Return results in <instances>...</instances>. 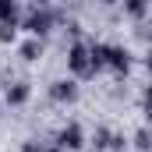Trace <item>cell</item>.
<instances>
[{
    "instance_id": "1",
    "label": "cell",
    "mask_w": 152,
    "mask_h": 152,
    "mask_svg": "<svg viewBox=\"0 0 152 152\" xmlns=\"http://www.w3.org/2000/svg\"><path fill=\"white\" fill-rule=\"evenodd\" d=\"M67 71H71V78H92L96 75V67H92V46L88 42H71L67 46Z\"/></svg>"
},
{
    "instance_id": "2",
    "label": "cell",
    "mask_w": 152,
    "mask_h": 152,
    "mask_svg": "<svg viewBox=\"0 0 152 152\" xmlns=\"http://www.w3.org/2000/svg\"><path fill=\"white\" fill-rule=\"evenodd\" d=\"M21 28L28 32L32 39H42L50 28H53V11L42 4V7H32L28 14H25V21H21Z\"/></svg>"
},
{
    "instance_id": "3",
    "label": "cell",
    "mask_w": 152,
    "mask_h": 152,
    "mask_svg": "<svg viewBox=\"0 0 152 152\" xmlns=\"http://www.w3.org/2000/svg\"><path fill=\"white\" fill-rule=\"evenodd\" d=\"M78 81L75 78H60V81H53L50 85V99L53 103H60V106H71V103H78Z\"/></svg>"
},
{
    "instance_id": "4",
    "label": "cell",
    "mask_w": 152,
    "mask_h": 152,
    "mask_svg": "<svg viewBox=\"0 0 152 152\" xmlns=\"http://www.w3.org/2000/svg\"><path fill=\"white\" fill-rule=\"evenodd\" d=\"M85 145V131H81V124H67L60 134H57V145L53 149L57 152H78Z\"/></svg>"
},
{
    "instance_id": "5",
    "label": "cell",
    "mask_w": 152,
    "mask_h": 152,
    "mask_svg": "<svg viewBox=\"0 0 152 152\" xmlns=\"http://www.w3.org/2000/svg\"><path fill=\"white\" fill-rule=\"evenodd\" d=\"M4 99H7V106H25V103L32 99V85H28V81H14V85H7Z\"/></svg>"
},
{
    "instance_id": "6",
    "label": "cell",
    "mask_w": 152,
    "mask_h": 152,
    "mask_svg": "<svg viewBox=\"0 0 152 152\" xmlns=\"http://www.w3.org/2000/svg\"><path fill=\"white\" fill-rule=\"evenodd\" d=\"M0 25H18L21 28V7H18V0H0Z\"/></svg>"
},
{
    "instance_id": "7",
    "label": "cell",
    "mask_w": 152,
    "mask_h": 152,
    "mask_svg": "<svg viewBox=\"0 0 152 152\" xmlns=\"http://www.w3.org/2000/svg\"><path fill=\"white\" fill-rule=\"evenodd\" d=\"M92 46V67H96V75L103 71V67H110V50L113 46H106V42H88Z\"/></svg>"
},
{
    "instance_id": "8",
    "label": "cell",
    "mask_w": 152,
    "mask_h": 152,
    "mask_svg": "<svg viewBox=\"0 0 152 152\" xmlns=\"http://www.w3.org/2000/svg\"><path fill=\"white\" fill-rule=\"evenodd\" d=\"M110 67H113L117 75H127V71H131V53L120 50V46H113V50H110Z\"/></svg>"
},
{
    "instance_id": "9",
    "label": "cell",
    "mask_w": 152,
    "mask_h": 152,
    "mask_svg": "<svg viewBox=\"0 0 152 152\" xmlns=\"http://www.w3.org/2000/svg\"><path fill=\"white\" fill-rule=\"evenodd\" d=\"M39 57H42V39H25V42H21V60L36 64Z\"/></svg>"
},
{
    "instance_id": "10",
    "label": "cell",
    "mask_w": 152,
    "mask_h": 152,
    "mask_svg": "<svg viewBox=\"0 0 152 152\" xmlns=\"http://www.w3.org/2000/svg\"><path fill=\"white\" fill-rule=\"evenodd\" d=\"M134 145H138L142 152L152 149V127H138V131H134Z\"/></svg>"
},
{
    "instance_id": "11",
    "label": "cell",
    "mask_w": 152,
    "mask_h": 152,
    "mask_svg": "<svg viewBox=\"0 0 152 152\" xmlns=\"http://www.w3.org/2000/svg\"><path fill=\"white\" fill-rule=\"evenodd\" d=\"M124 11H127L131 18H142V14L149 11V4H142V0H127V4H124Z\"/></svg>"
},
{
    "instance_id": "12",
    "label": "cell",
    "mask_w": 152,
    "mask_h": 152,
    "mask_svg": "<svg viewBox=\"0 0 152 152\" xmlns=\"http://www.w3.org/2000/svg\"><path fill=\"white\" fill-rule=\"evenodd\" d=\"M18 39V25H0V42H14Z\"/></svg>"
},
{
    "instance_id": "13",
    "label": "cell",
    "mask_w": 152,
    "mask_h": 152,
    "mask_svg": "<svg viewBox=\"0 0 152 152\" xmlns=\"http://www.w3.org/2000/svg\"><path fill=\"white\" fill-rule=\"evenodd\" d=\"M110 138H113V134H110L106 127H99V131H96V142H92V145H96V149H106V145H110Z\"/></svg>"
},
{
    "instance_id": "14",
    "label": "cell",
    "mask_w": 152,
    "mask_h": 152,
    "mask_svg": "<svg viewBox=\"0 0 152 152\" xmlns=\"http://www.w3.org/2000/svg\"><path fill=\"white\" fill-rule=\"evenodd\" d=\"M124 145H127L124 134H113V138H110V149H113V152H124Z\"/></svg>"
},
{
    "instance_id": "15",
    "label": "cell",
    "mask_w": 152,
    "mask_h": 152,
    "mask_svg": "<svg viewBox=\"0 0 152 152\" xmlns=\"http://www.w3.org/2000/svg\"><path fill=\"white\" fill-rule=\"evenodd\" d=\"M142 103H145V113L152 117V81H149V88H145V96H142Z\"/></svg>"
},
{
    "instance_id": "16",
    "label": "cell",
    "mask_w": 152,
    "mask_h": 152,
    "mask_svg": "<svg viewBox=\"0 0 152 152\" xmlns=\"http://www.w3.org/2000/svg\"><path fill=\"white\" fill-rule=\"evenodd\" d=\"M21 152H50V149H42V145H36V142H25V145H21Z\"/></svg>"
},
{
    "instance_id": "17",
    "label": "cell",
    "mask_w": 152,
    "mask_h": 152,
    "mask_svg": "<svg viewBox=\"0 0 152 152\" xmlns=\"http://www.w3.org/2000/svg\"><path fill=\"white\" fill-rule=\"evenodd\" d=\"M145 67H149V75H152V53H149V57H145Z\"/></svg>"
}]
</instances>
